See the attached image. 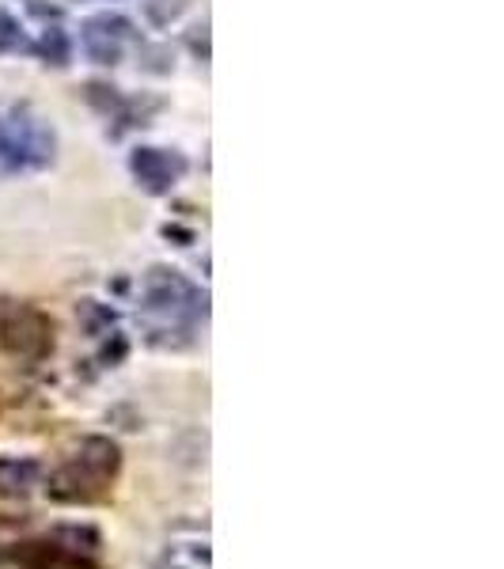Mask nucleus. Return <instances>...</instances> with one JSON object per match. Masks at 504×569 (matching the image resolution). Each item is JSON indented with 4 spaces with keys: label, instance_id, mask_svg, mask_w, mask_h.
Wrapping results in <instances>:
<instances>
[{
    "label": "nucleus",
    "instance_id": "nucleus-3",
    "mask_svg": "<svg viewBox=\"0 0 504 569\" xmlns=\"http://www.w3.org/2000/svg\"><path fill=\"white\" fill-rule=\"evenodd\" d=\"M53 149L58 137L39 110L27 103L0 107V171H39L53 163Z\"/></svg>",
    "mask_w": 504,
    "mask_h": 569
},
{
    "label": "nucleus",
    "instance_id": "nucleus-6",
    "mask_svg": "<svg viewBox=\"0 0 504 569\" xmlns=\"http://www.w3.org/2000/svg\"><path fill=\"white\" fill-rule=\"evenodd\" d=\"M133 179L141 182L149 194H168L171 187L182 179L187 171V160L179 152H163V149H137L130 156Z\"/></svg>",
    "mask_w": 504,
    "mask_h": 569
},
{
    "label": "nucleus",
    "instance_id": "nucleus-1",
    "mask_svg": "<svg viewBox=\"0 0 504 569\" xmlns=\"http://www.w3.org/2000/svg\"><path fill=\"white\" fill-rule=\"evenodd\" d=\"M205 292L198 289L194 281H187L179 270H155L144 278V292H141V316L144 327H149L152 342H190L194 327L205 319Z\"/></svg>",
    "mask_w": 504,
    "mask_h": 569
},
{
    "label": "nucleus",
    "instance_id": "nucleus-5",
    "mask_svg": "<svg viewBox=\"0 0 504 569\" xmlns=\"http://www.w3.org/2000/svg\"><path fill=\"white\" fill-rule=\"evenodd\" d=\"M0 346L23 361H39L50 353V319L31 305H0Z\"/></svg>",
    "mask_w": 504,
    "mask_h": 569
},
{
    "label": "nucleus",
    "instance_id": "nucleus-2",
    "mask_svg": "<svg viewBox=\"0 0 504 569\" xmlns=\"http://www.w3.org/2000/svg\"><path fill=\"white\" fill-rule=\"evenodd\" d=\"M118 467H122V452L114 440L107 437H88L77 452L69 456L58 471L50 475V498L58 501H91L114 482Z\"/></svg>",
    "mask_w": 504,
    "mask_h": 569
},
{
    "label": "nucleus",
    "instance_id": "nucleus-7",
    "mask_svg": "<svg viewBox=\"0 0 504 569\" xmlns=\"http://www.w3.org/2000/svg\"><path fill=\"white\" fill-rule=\"evenodd\" d=\"M125 39H130V23L122 16H91L84 23V50L91 61L99 66H114L122 61V50H125Z\"/></svg>",
    "mask_w": 504,
    "mask_h": 569
},
{
    "label": "nucleus",
    "instance_id": "nucleus-10",
    "mask_svg": "<svg viewBox=\"0 0 504 569\" xmlns=\"http://www.w3.org/2000/svg\"><path fill=\"white\" fill-rule=\"evenodd\" d=\"M39 53L46 61H50V66H69L72 61V46H69V34L61 31V27H50V31L42 34L39 39Z\"/></svg>",
    "mask_w": 504,
    "mask_h": 569
},
{
    "label": "nucleus",
    "instance_id": "nucleus-9",
    "mask_svg": "<svg viewBox=\"0 0 504 569\" xmlns=\"http://www.w3.org/2000/svg\"><path fill=\"white\" fill-rule=\"evenodd\" d=\"M155 569H209V547L205 543H175L163 550Z\"/></svg>",
    "mask_w": 504,
    "mask_h": 569
},
{
    "label": "nucleus",
    "instance_id": "nucleus-12",
    "mask_svg": "<svg viewBox=\"0 0 504 569\" xmlns=\"http://www.w3.org/2000/svg\"><path fill=\"white\" fill-rule=\"evenodd\" d=\"M16 46H23V31H20V23H16L12 16L0 12V53H4V50H16Z\"/></svg>",
    "mask_w": 504,
    "mask_h": 569
},
{
    "label": "nucleus",
    "instance_id": "nucleus-11",
    "mask_svg": "<svg viewBox=\"0 0 504 569\" xmlns=\"http://www.w3.org/2000/svg\"><path fill=\"white\" fill-rule=\"evenodd\" d=\"M182 8H187V0H144V12H149V20H152L155 27L179 20Z\"/></svg>",
    "mask_w": 504,
    "mask_h": 569
},
{
    "label": "nucleus",
    "instance_id": "nucleus-8",
    "mask_svg": "<svg viewBox=\"0 0 504 569\" xmlns=\"http://www.w3.org/2000/svg\"><path fill=\"white\" fill-rule=\"evenodd\" d=\"M42 482V463L27 456H0V498H27Z\"/></svg>",
    "mask_w": 504,
    "mask_h": 569
},
{
    "label": "nucleus",
    "instance_id": "nucleus-4",
    "mask_svg": "<svg viewBox=\"0 0 504 569\" xmlns=\"http://www.w3.org/2000/svg\"><path fill=\"white\" fill-rule=\"evenodd\" d=\"M99 531L95 528H58L39 543H20L0 555V562L23 569H95Z\"/></svg>",
    "mask_w": 504,
    "mask_h": 569
}]
</instances>
